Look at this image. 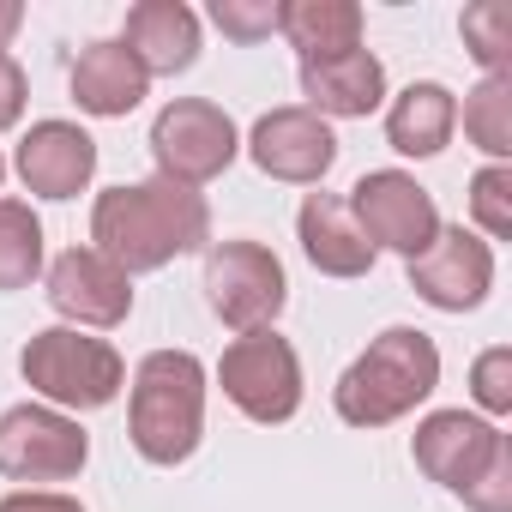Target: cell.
I'll use <instances>...</instances> for the list:
<instances>
[{
  "instance_id": "cell-1",
  "label": "cell",
  "mask_w": 512,
  "mask_h": 512,
  "mask_svg": "<svg viewBox=\"0 0 512 512\" xmlns=\"http://www.w3.org/2000/svg\"><path fill=\"white\" fill-rule=\"evenodd\" d=\"M211 235V211L199 187H181L169 175L157 181H133V187H109L91 205V241L103 260H115L127 278L133 272H163L169 260L205 247Z\"/></svg>"
},
{
  "instance_id": "cell-2",
  "label": "cell",
  "mask_w": 512,
  "mask_h": 512,
  "mask_svg": "<svg viewBox=\"0 0 512 512\" xmlns=\"http://www.w3.org/2000/svg\"><path fill=\"white\" fill-rule=\"evenodd\" d=\"M440 386V350L428 332L416 326H392L380 332L338 380L332 404L350 428H386L398 416H410L428 392Z\"/></svg>"
},
{
  "instance_id": "cell-3",
  "label": "cell",
  "mask_w": 512,
  "mask_h": 512,
  "mask_svg": "<svg viewBox=\"0 0 512 512\" xmlns=\"http://www.w3.org/2000/svg\"><path fill=\"white\" fill-rule=\"evenodd\" d=\"M127 434H133L139 458H151V464H181L199 452V434H205V368H199V356L151 350L139 362Z\"/></svg>"
},
{
  "instance_id": "cell-4",
  "label": "cell",
  "mask_w": 512,
  "mask_h": 512,
  "mask_svg": "<svg viewBox=\"0 0 512 512\" xmlns=\"http://www.w3.org/2000/svg\"><path fill=\"white\" fill-rule=\"evenodd\" d=\"M19 374L31 380V392H43L49 404H67V410H103L127 386V362L115 356V344L85 338L73 326L37 332L19 350Z\"/></svg>"
},
{
  "instance_id": "cell-5",
  "label": "cell",
  "mask_w": 512,
  "mask_h": 512,
  "mask_svg": "<svg viewBox=\"0 0 512 512\" xmlns=\"http://www.w3.org/2000/svg\"><path fill=\"white\" fill-rule=\"evenodd\" d=\"M205 302L235 332H266L290 302L278 253L260 241H217L205 253Z\"/></svg>"
},
{
  "instance_id": "cell-6",
  "label": "cell",
  "mask_w": 512,
  "mask_h": 512,
  "mask_svg": "<svg viewBox=\"0 0 512 512\" xmlns=\"http://www.w3.org/2000/svg\"><path fill=\"white\" fill-rule=\"evenodd\" d=\"M217 380H223V398L253 422H290L302 410V362H296L290 338H278L272 326L241 332L223 350Z\"/></svg>"
},
{
  "instance_id": "cell-7",
  "label": "cell",
  "mask_w": 512,
  "mask_h": 512,
  "mask_svg": "<svg viewBox=\"0 0 512 512\" xmlns=\"http://www.w3.org/2000/svg\"><path fill=\"white\" fill-rule=\"evenodd\" d=\"M350 217H356V229L368 235L374 253L392 247V253H404V260L428 253L434 235H440V205H434V193L416 187V175H404V169H374V175H362L356 193H350Z\"/></svg>"
},
{
  "instance_id": "cell-8",
  "label": "cell",
  "mask_w": 512,
  "mask_h": 512,
  "mask_svg": "<svg viewBox=\"0 0 512 512\" xmlns=\"http://www.w3.org/2000/svg\"><path fill=\"white\" fill-rule=\"evenodd\" d=\"M241 139H235V121L205 103V97H181L169 103L157 121H151V157H157V175L181 181V187H199L211 175H223L235 163Z\"/></svg>"
},
{
  "instance_id": "cell-9",
  "label": "cell",
  "mask_w": 512,
  "mask_h": 512,
  "mask_svg": "<svg viewBox=\"0 0 512 512\" xmlns=\"http://www.w3.org/2000/svg\"><path fill=\"white\" fill-rule=\"evenodd\" d=\"M91 458V440L73 416L49 404H13L0 416V476L13 482H67Z\"/></svg>"
},
{
  "instance_id": "cell-10",
  "label": "cell",
  "mask_w": 512,
  "mask_h": 512,
  "mask_svg": "<svg viewBox=\"0 0 512 512\" xmlns=\"http://www.w3.org/2000/svg\"><path fill=\"white\" fill-rule=\"evenodd\" d=\"M410 290H416L428 308H440V314L476 308V302L494 290V247H488L482 235H470L464 223H452V229L440 223L434 247L410 260Z\"/></svg>"
},
{
  "instance_id": "cell-11",
  "label": "cell",
  "mask_w": 512,
  "mask_h": 512,
  "mask_svg": "<svg viewBox=\"0 0 512 512\" xmlns=\"http://www.w3.org/2000/svg\"><path fill=\"white\" fill-rule=\"evenodd\" d=\"M500 446H506V434H500L494 422H482V416H464V410H434V416L416 428V440H410L416 464H422L440 488H452L458 500L482 482V470L494 464Z\"/></svg>"
},
{
  "instance_id": "cell-12",
  "label": "cell",
  "mask_w": 512,
  "mask_h": 512,
  "mask_svg": "<svg viewBox=\"0 0 512 512\" xmlns=\"http://www.w3.org/2000/svg\"><path fill=\"white\" fill-rule=\"evenodd\" d=\"M247 151L272 181H296V187H314L338 163V139H332V127L314 109H272V115H260Z\"/></svg>"
},
{
  "instance_id": "cell-13",
  "label": "cell",
  "mask_w": 512,
  "mask_h": 512,
  "mask_svg": "<svg viewBox=\"0 0 512 512\" xmlns=\"http://www.w3.org/2000/svg\"><path fill=\"white\" fill-rule=\"evenodd\" d=\"M49 302L79 326H121L133 314V278L97 247H67L49 266Z\"/></svg>"
},
{
  "instance_id": "cell-14",
  "label": "cell",
  "mask_w": 512,
  "mask_h": 512,
  "mask_svg": "<svg viewBox=\"0 0 512 512\" xmlns=\"http://www.w3.org/2000/svg\"><path fill=\"white\" fill-rule=\"evenodd\" d=\"M19 175L43 199H73L97 175V139L73 121H37L19 145Z\"/></svg>"
},
{
  "instance_id": "cell-15",
  "label": "cell",
  "mask_w": 512,
  "mask_h": 512,
  "mask_svg": "<svg viewBox=\"0 0 512 512\" xmlns=\"http://www.w3.org/2000/svg\"><path fill=\"white\" fill-rule=\"evenodd\" d=\"M296 229H302V253L314 260V272H326V278H362V272H374V247L356 229V217H350L344 199L308 193L302 211H296Z\"/></svg>"
},
{
  "instance_id": "cell-16",
  "label": "cell",
  "mask_w": 512,
  "mask_h": 512,
  "mask_svg": "<svg viewBox=\"0 0 512 512\" xmlns=\"http://www.w3.org/2000/svg\"><path fill=\"white\" fill-rule=\"evenodd\" d=\"M302 91H308V109L326 121V115H374L380 97H386V67L368 55V49H350V55H326V61H302Z\"/></svg>"
},
{
  "instance_id": "cell-17",
  "label": "cell",
  "mask_w": 512,
  "mask_h": 512,
  "mask_svg": "<svg viewBox=\"0 0 512 512\" xmlns=\"http://www.w3.org/2000/svg\"><path fill=\"white\" fill-rule=\"evenodd\" d=\"M145 73H187L199 61V13L181 0H139L127 7V37H121Z\"/></svg>"
},
{
  "instance_id": "cell-18",
  "label": "cell",
  "mask_w": 512,
  "mask_h": 512,
  "mask_svg": "<svg viewBox=\"0 0 512 512\" xmlns=\"http://www.w3.org/2000/svg\"><path fill=\"white\" fill-rule=\"evenodd\" d=\"M145 85H151V73L139 67V55L121 37L91 43L73 61V97H79L85 115H127V109L145 103Z\"/></svg>"
},
{
  "instance_id": "cell-19",
  "label": "cell",
  "mask_w": 512,
  "mask_h": 512,
  "mask_svg": "<svg viewBox=\"0 0 512 512\" xmlns=\"http://www.w3.org/2000/svg\"><path fill=\"white\" fill-rule=\"evenodd\" d=\"M452 127H458V97L446 85H434V79L398 91L392 109H386V139L404 157H440L446 139H452Z\"/></svg>"
},
{
  "instance_id": "cell-20",
  "label": "cell",
  "mask_w": 512,
  "mask_h": 512,
  "mask_svg": "<svg viewBox=\"0 0 512 512\" xmlns=\"http://www.w3.org/2000/svg\"><path fill=\"white\" fill-rule=\"evenodd\" d=\"M278 31L302 49V61L350 55V49H362V7L356 0H284Z\"/></svg>"
},
{
  "instance_id": "cell-21",
  "label": "cell",
  "mask_w": 512,
  "mask_h": 512,
  "mask_svg": "<svg viewBox=\"0 0 512 512\" xmlns=\"http://www.w3.org/2000/svg\"><path fill=\"white\" fill-rule=\"evenodd\" d=\"M43 272V223L31 205L0 199V290H25Z\"/></svg>"
},
{
  "instance_id": "cell-22",
  "label": "cell",
  "mask_w": 512,
  "mask_h": 512,
  "mask_svg": "<svg viewBox=\"0 0 512 512\" xmlns=\"http://www.w3.org/2000/svg\"><path fill=\"white\" fill-rule=\"evenodd\" d=\"M464 133H470V145L488 151L494 163L512 157V79H506V73L482 79V85L464 97Z\"/></svg>"
},
{
  "instance_id": "cell-23",
  "label": "cell",
  "mask_w": 512,
  "mask_h": 512,
  "mask_svg": "<svg viewBox=\"0 0 512 512\" xmlns=\"http://www.w3.org/2000/svg\"><path fill=\"white\" fill-rule=\"evenodd\" d=\"M458 31H464V49L476 55V67L488 79L512 67V7L506 0H476V7H464Z\"/></svg>"
},
{
  "instance_id": "cell-24",
  "label": "cell",
  "mask_w": 512,
  "mask_h": 512,
  "mask_svg": "<svg viewBox=\"0 0 512 512\" xmlns=\"http://www.w3.org/2000/svg\"><path fill=\"white\" fill-rule=\"evenodd\" d=\"M470 217H476L494 241L512 235V169H506V163H488V169L470 175Z\"/></svg>"
},
{
  "instance_id": "cell-25",
  "label": "cell",
  "mask_w": 512,
  "mask_h": 512,
  "mask_svg": "<svg viewBox=\"0 0 512 512\" xmlns=\"http://www.w3.org/2000/svg\"><path fill=\"white\" fill-rule=\"evenodd\" d=\"M211 25L235 43H260L278 31V7L272 0H211Z\"/></svg>"
},
{
  "instance_id": "cell-26",
  "label": "cell",
  "mask_w": 512,
  "mask_h": 512,
  "mask_svg": "<svg viewBox=\"0 0 512 512\" xmlns=\"http://www.w3.org/2000/svg\"><path fill=\"white\" fill-rule=\"evenodd\" d=\"M470 392H476V404H482L488 416H506V410H512V350H506V344H494V350L476 356Z\"/></svg>"
},
{
  "instance_id": "cell-27",
  "label": "cell",
  "mask_w": 512,
  "mask_h": 512,
  "mask_svg": "<svg viewBox=\"0 0 512 512\" xmlns=\"http://www.w3.org/2000/svg\"><path fill=\"white\" fill-rule=\"evenodd\" d=\"M470 512H512V440L494 452V464L482 470V482L464 494Z\"/></svg>"
},
{
  "instance_id": "cell-28",
  "label": "cell",
  "mask_w": 512,
  "mask_h": 512,
  "mask_svg": "<svg viewBox=\"0 0 512 512\" xmlns=\"http://www.w3.org/2000/svg\"><path fill=\"white\" fill-rule=\"evenodd\" d=\"M25 97H31V85H25V67H19L13 55H0V133H7V127H19V115H25Z\"/></svg>"
},
{
  "instance_id": "cell-29",
  "label": "cell",
  "mask_w": 512,
  "mask_h": 512,
  "mask_svg": "<svg viewBox=\"0 0 512 512\" xmlns=\"http://www.w3.org/2000/svg\"><path fill=\"white\" fill-rule=\"evenodd\" d=\"M0 512H85L73 494H49V488H19L0 500Z\"/></svg>"
},
{
  "instance_id": "cell-30",
  "label": "cell",
  "mask_w": 512,
  "mask_h": 512,
  "mask_svg": "<svg viewBox=\"0 0 512 512\" xmlns=\"http://www.w3.org/2000/svg\"><path fill=\"white\" fill-rule=\"evenodd\" d=\"M19 25H25V7L19 0H0V55H7V43L19 37Z\"/></svg>"
},
{
  "instance_id": "cell-31",
  "label": "cell",
  "mask_w": 512,
  "mask_h": 512,
  "mask_svg": "<svg viewBox=\"0 0 512 512\" xmlns=\"http://www.w3.org/2000/svg\"><path fill=\"white\" fill-rule=\"evenodd\" d=\"M0 181H7V163H0Z\"/></svg>"
}]
</instances>
